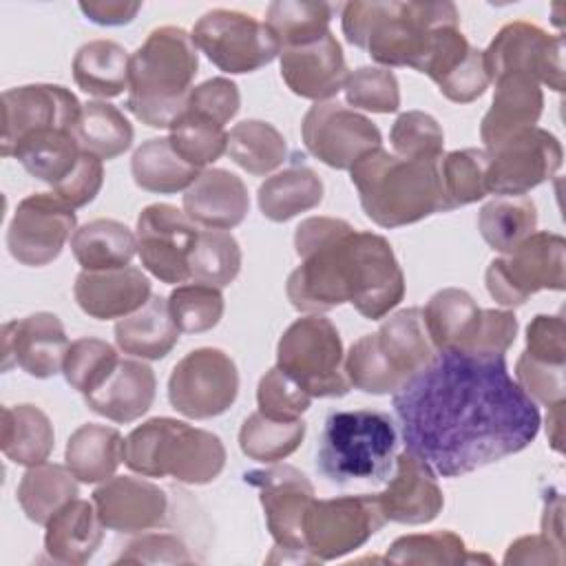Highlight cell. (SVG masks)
Returning a JSON list of instances; mask_svg holds the SVG:
<instances>
[{"label":"cell","mask_w":566,"mask_h":566,"mask_svg":"<svg viewBox=\"0 0 566 566\" xmlns=\"http://www.w3.org/2000/svg\"><path fill=\"white\" fill-rule=\"evenodd\" d=\"M405 447L442 478H460L524 451L539 409L509 374L506 356L438 349L396 394Z\"/></svg>","instance_id":"6da1fadb"},{"label":"cell","mask_w":566,"mask_h":566,"mask_svg":"<svg viewBox=\"0 0 566 566\" xmlns=\"http://www.w3.org/2000/svg\"><path fill=\"white\" fill-rule=\"evenodd\" d=\"M294 248L301 263L290 272L285 294L298 312L321 314L352 303L360 316L380 321L405 298L402 268L382 234L336 217H310L296 226Z\"/></svg>","instance_id":"7a4b0ae2"},{"label":"cell","mask_w":566,"mask_h":566,"mask_svg":"<svg viewBox=\"0 0 566 566\" xmlns=\"http://www.w3.org/2000/svg\"><path fill=\"white\" fill-rule=\"evenodd\" d=\"M444 24H460L453 2H345L340 27L345 40L365 49L378 66H409L420 71L433 33Z\"/></svg>","instance_id":"3957f363"},{"label":"cell","mask_w":566,"mask_h":566,"mask_svg":"<svg viewBox=\"0 0 566 566\" xmlns=\"http://www.w3.org/2000/svg\"><path fill=\"white\" fill-rule=\"evenodd\" d=\"M349 179L363 212L380 228H402L447 212L440 161L405 159L378 146L356 159Z\"/></svg>","instance_id":"277c9868"},{"label":"cell","mask_w":566,"mask_h":566,"mask_svg":"<svg viewBox=\"0 0 566 566\" xmlns=\"http://www.w3.org/2000/svg\"><path fill=\"white\" fill-rule=\"evenodd\" d=\"M199 53L181 27H157L130 55L126 108L150 128H170L186 111Z\"/></svg>","instance_id":"5b68a950"},{"label":"cell","mask_w":566,"mask_h":566,"mask_svg":"<svg viewBox=\"0 0 566 566\" xmlns=\"http://www.w3.org/2000/svg\"><path fill=\"white\" fill-rule=\"evenodd\" d=\"M398 431L389 413L338 409L325 422L316 447V471L336 486L385 484L396 464Z\"/></svg>","instance_id":"8992f818"},{"label":"cell","mask_w":566,"mask_h":566,"mask_svg":"<svg viewBox=\"0 0 566 566\" xmlns=\"http://www.w3.org/2000/svg\"><path fill=\"white\" fill-rule=\"evenodd\" d=\"M124 464L144 478L208 484L226 467V447L208 429L157 416L137 424L124 438Z\"/></svg>","instance_id":"52a82bcc"},{"label":"cell","mask_w":566,"mask_h":566,"mask_svg":"<svg viewBox=\"0 0 566 566\" xmlns=\"http://www.w3.org/2000/svg\"><path fill=\"white\" fill-rule=\"evenodd\" d=\"M276 367L312 398H343L352 385L345 376V349L336 325L323 314L296 318L276 343Z\"/></svg>","instance_id":"ba28073f"},{"label":"cell","mask_w":566,"mask_h":566,"mask_svg":"<svg viewBox=\"0 0 566 566\" xmlns=\"http://www.w3.org/2000/svg\"><path fill=\"white\" fill-rule=\"evenodd\" d=\"M484 283L502 307H520L542 290L562 292L566 287V239L548 230L533 232L515 250L489 263Z\"/></svg>","instance_id":"9c48e42d"},{"label":"cell","mask_w":566,"mask_h":566,"mask_svg":"<svg viewBox=\"0 0 566 566\" xmlns=\"http://www.w3.org/2000/svg\"><path fill=\"white\" fill-rule=\"evenodd\" d=\"M190 38L219 71L252 73L279 57L281 46L270 27L250 13L210 9L192 27Z\"/></svg>","instance_id":"30bf717a"},{"label":"cell","mask_w":566,"mask_h":566,"mask_svg":"<svg viewBox=\"0 0 566 566\" xmlns=\"http://www.w3.org/2000/svg\"><path fill=\"white\" fill-rule=\"evenodd\" d=\"M385 524L378 497L371 493L314 497L303 520L305 551L316 562H332L358 551Z\"/></svg>","instance_id":"8fae6325"},{"label":"cell","mask_w":566,"mask_h":566,"mask_svg":"<svg viewBox=\"0 0 566 566\" xmlns=\"http://www.w3.org/2000/svg\"><path fill=\"white\" fill-rule=\"evenodd\" d=\"M239 396V369L219 347L188 352L170 371L168 400L190 420H208L226 413Z\"/></svg>","instance_id":"7c38bea8"},{"label":"cell","mask_w":566,"mask_h":566,"mask_svg":"<svg viewBox=\"0 0 566 566\" xmlns=\"http://www.w3.org/2000/svg\"><path fill=\"white\" fill-rule=\"evenodd\" d=\"M486 188L497 197H524L562 168L564 150L559 139L546 128L531 126L484 148Z\"/></svg>","instance_id":"4fadbf2b"},{"label":"cell","mask_w":566,"mask_h":566,"mask_svg":"<svg viewBox=\"0 0 566 566\" xmlns=\"http://www.w3.org/2000/svg\"><path fill=\"white\" fill-rule=\"evenodd\" d=\"M484 64L491 82L504 73H524L557 93L564 91V38L533 22L504 24L484 49Z\"/></svg>","instance_id":"5bb4252c"},{"label":"cell","mask_w":566,"mask_h":566,"mask_svg":"<svg viewBox=\"0 0 566 566\" xmlns=\"http://www.w3.org/2000/svg\"><path fill=\"white\" fill-rule=\"evenodd\" d=\"M77 230L75 210L53 192L24 197L7 228L9 254L29 268L53 263Z\"/></svg>","instance_id":"9a60e30c"},{"label":"cell","mask_w":566,"mask_h":566,"mask_svg":"<svg viewBox=\"0 0 566 566\" xmlns=\"http://www.w3.org/2000/svg\"><path fill=\"white\" fill-rule=\"evenodd\" d=\"M305 148L325 166L349 170L360 155L382 146L378 126L336 99L314 102L301 122Z\"/></svg>","instance_id":"2e32d148"},{"label":"cell","mask_w":566,"mask_h":566,"mask_svg":"<svg viewBox=\"0 0 566 566\" xmlns=\"http://www.w3.org/2000/svg\"><path fill=\"white\" fill-rule=\"evenodd\" d=\"M199 228L172 203L146 206L135 226L142 265L161 283L181 285L190 281V252Z\"/></svg>","instance_id":"e0dca14e"},{"label":"cell","mask_w":566,"mask_h":566,"mask_svg":"<svg viewBox=\"0 0 566 566\" xmlns=\"http://www.w3.org/2000/svg\"><path fill=\"white\" fill-rule=\"evenodd\" d=\"M243 482L259 491L265 526L274 546L296 553L305 551L303 520L314 502V484L292 464H272L243 473Z\"/></svg>","instance_id":"ac0fdd59"},{"label":"cell","mask_w":566,"mask_h":566,"mask_svg":"<svg viewBox=\"0 0 566 566\" xmlns=\"http://www.w3.org/2000/svg\"><path fill=\"white\" fill-rule=\"evenodd\" d=\"M82 104L62 84H24L2 93V137L0 155L11 157L15 144L33 133L71 128L80 117Z\"/></svg>","instance_id":"d6986e66"},{"label":"cell","mask_w":566,"mask_h":566,"mask_svg":"<svg viewBox=\"0 0 566 566\" xmlns=\"http://www.w3.org/2000/svg\"><path fill=\"white\" fill-rule=\"evenodd\" d=\"M69 336L57 314L35 312L2 325V369L20 367L33 378H51L62 371Z\"/></svg>","instance_id":"ffe728a7"},{"label":"cell","mask_w":566,"mask_h":566,"mask_svg":"<svg viewBox=\"0 0 566 566\" xmlns=\"http://www.w3.org/2000/svg\"><path fill=\"white\" fill-rule=\"evenodd\" d=\"M376 497L387 522L409 526L433 522L444 506L433 469L409 449L396 455L394 471Z\"/></svg>","instance_id":"44dd1931"},{"label":"cell","mask_w":566,"mask_h":566,"mask_svg":"<svg viewBox=\"0 0 566 566\" xmlns=\"http://www.w3.org/2000/svg\"><path fill=\"white\" fill-rule=\"evenodd\" d=\"M93 504L102 524L117 533H144L166 522V491L135 475H111L93 491Z\"/></svg>","instance_id":"7402d4cb"},{"label":"cell","mask_w":566,"mask_h":566,"mask_svg":"<svg viewBox=\"0 0 566 566\" xmlns=\"http://www.w3.org/2000/svg\"><path fill=\"white\" fill-rule=\"evenodd\" d=\"M279 64L287 88L294 95L312 102L332 99L338 91H343L349 75L343 46L332 31L318 42L281 49Z\"/></svg>","instance_id":"603a6c76"},{"label":"cell","mask_w":566,"mask_h":566,"mask_svg":"<svg viewBox=\"0 0 566 566\" xmlns=\"http://www.w3.org/2000/svg\"><path fill=\"white\" fill-rule=\"evenodd\" d=\"M73 296L80 310L95 321L124 318L137 312L150 294L148 276L133 265L115 270H82L75 276Z\"/></svg>","instance_id":"cb8c5ba5"},{"label":"cell","mask_w":566,"mask_h":566,"mask_svg":"<svg viewBox=\"0 0 566 566\" xmlns=\"http://www.w3.org/2000/svg\"><path fill=\"white\" fill-rule=\"evenodd\" d=\"M250 210L243 179L226 168H206L184 192V212L208 230L237 228Z\"/></svg>","instance_id":"d4e9b609"},{"label":"cell","mask_w":566,"mask_h":566,"mask_svg":"<svg viewBox=\"0 0 566 566\" xmlns=\"http://www.w3.org/2000/svg\"><path fill=\"white\" fill-rule=\"evenodd\" d=\"M493 82V102L480 124L484 148L500 144L517 130L535 126L544 111L542 84L533 77L524 73H504Z\"/></svg>","instance_id":"484cf974"},{"label":"cell","mask_w":566,"mask_h":566,"mask_svg":"<svg viewBox=\"0 0 566 566\" xmlns=\"http://www.w3.org/2000/svg\"><path fill=\"white\" fill-rule=\"evenodd\" d=\"M157 391L155 371L142 358H119L102 387L84 396L86 407L113 422H135L153 407Z\"/></svg>","instance_id":"4316f807"},{"label":"cell","mask_w":566,"mask_h":566,"mask_svg":"<svg viewBox=\"0 0 566 566\" xmlns=\"http://www.w3.org/2000/svg\"><path fill=\"white\" fill-rule=\"evenodd\" d=\"M44 551L57 564L82 566L99 548L104 539V524L93 500L66 502L44 526Z\"/></svg>","instance_id":"83f0119b"},{"label":"cell","mask_w":566,"mask_h":566,"mask_svg":"<svg viewBox=\"0 0 566 566\" xmlns=\"http://www.w3.org/2000/svg\"><path fill=\"white\" fill-rule=\"evenodd\" d=\"M374 340L402 385L436 356L420 307H405L389 314L378 332H374Z\"/></svg>","instance_id":"f1b7e54d"},{"label":"cell","mask_w":566,"mask_h":566,"mask_svg":"<svg viewBox=\"0 0 566 566\" xmlns=\"http://www.w3.org/2000/svg\"><path fill=\"white\" fill-rule=\"evenodd\" d=\"M179 327L172 321L168 298L153 294L146 305L115 323L117 347L142 360L166 358L179 340Z\"/></svg>","instance_id":"f546056e"},{"label":"cell","mask_w":566,"mask_h":566,"mask_svg":"<svg viewBox=\"0 0 566 566\" xmlns=\"http://www.w3.org/2000/svg\"><path fill=\"white\" fill-rule=\"evenodd\" d=\"M64 460L80 482H104L124 462V436L115 427L86 422L69 436Z\"/></svg>","instance_id":"4dcf8cb0"},{"label":"cell","mask_w":566,"mask_h":566,"mask_svg":"<svg viewBox=\"0 0 566 566\" xmlns=\"http://www.w3.org/2000/svg\"><path fill=\"white\" fill-rule=\"evenodd\" d=\"M325 186L310 166H290L270 175L256 190L259 210L274 223L290 221L323 201Z\"/></svg>","instance_id":"1f68e13d"},{"label":"cell","mask_w":566,"mask_h":566,"mask_svg":"<svg viewBox=\"0 0 566 566\" xmlns=\"http://www.w3.org/2000/svg\"><path fill=\"white\" fill-rule=\"evenodd\" d=\"M55 444V431L49 416L29 402L2 407V453L22 467L46 462Z\"/></svg>","instance_id":"d6a6232c"},{"label":"cell","mask_w":566,"mask_h":566,"mask_svg":"<svg viewBox=\"0 0 566 566\" xmlns=\"http://www.w3.org/2000/svg\"><path fill=\"white\" fill-rule=\"evenodd\" d=\"M75 84L95 97L108 99L128 91L130 55L113 40H91L73 57Z\"/></svg>","instance_id":"836d02e7"},{"label":"cell","mask_w":566,"mask_h":566,"mask_svg":"<svg viewBox=\"0 0 566 566\" xmlns=\"http://www.w3.org/2000/svg\"><path fill=\"white\" fill-rule=\"evenodd\" d=\"M71 252L82 270H115L137 254L135 232L115 219H93L71 237Z\"/></svg>","instance_id":"e575fe53"},{"label":"cell","mask_w":566,"mask_h":566,"mask_svg":"<svg viewBox=\"0 0 566 566\" xmlns=\"http://www.w3.org/2000/svg\"><path fill=\"white\" fill-rule=\"evenodd\" d=\"M77 482L66 464L40 462L27 467L18 484V504L33 524L46 526L66 502L77 497Z\"/></svg>","instance_id":"d590c367"},{"label":"cell","mask_w":566,"mask_h":566,"mask_svg":"<svg viewBox=\"0 0 566 566\" xmlns=\"http://www.w3.org/2000/svg\"><path fill=\"white\" fill-rule=\"evenodd\" d=\"M80 155L82 148L77 146L71 128L33 133L20 139L11 150V157H15L31 177L49 184L51 188L73 172Z\"/></svg>","instance_id":"8d00e7d4"},{"label":"cell","mask_w":566,"mask_h":566,"mask_svg":"<svg viewBox=\"0 0 566 566\" xmlns=\"http://www.w3.org/2000/svg\"><path fill=\"white\" fill-rule=\"evenodd\" d=\"M199 168L184 161L168 137L146 139L130 159L133 181L146 190L157 195H175L186 192L192 181L199 177Z\"/></svg>","instance_id":"74e56055"},{"label":"cell","mask_w":566,"mask_h":566,"mask_svg":"<svg viewBox=\"0 0 566 566\" xmlns=\"http://www.w3.org/2000/svg\"><path fill=\"white\" fill-rule=\"evenodd\" d=\"M73 135L84 153L104 161L124 155L133 146L135 130L117 106L106 99H91L82 104Z\"/></svg>","instance_id":"f35d334b"},{"label":"cell","mask_w":566,"mask_h":566,"mask_svg":"<svg viewBox=\"0 0 566 566\" xmlns=\"http://www.w3.org/2000/svg\"><path fill=\"white\" fill-rule=\"evenodd\" d=\"M226 155L245 172L265 177L287 159V142L270 122L243 119L230 128Z\"/></svg>","instance_id":"ab89813d"},{"label":"cell","mask_w":566,"mask_h":566,"mask_svg":"<svg viewBox=\"0 0 566 566\" xmlns=\"http://www.w3.org/2000/svg\"><path fill=\"white\" fill-rule=\"evenodd\" d=\"M482 239L500 254H509L524 239L537 232V208L524 197H495L478 212Z\"/></svg>","instance_id":"60d3db41"},{"label":"cell","mask_w":566,"mask_h":566,"mask_svg":"<svg viewBox=\"0 0 566 566\" xmlns=\"http://www.w3.org/2000/svg\"><path fill=\"white\" fill-rule=\"evenodd\" d=\"M336 7L310 0H274L268 4L265 24L281 49L305 46L329 33Z\"/></svg>","instance_id":"b9f144b4"},{"label":"cell","mask_w":566,"mask_h":566,"mask_svg":"<svg viewBox=\"0 0 566 566\" xmlns=\"http://www.w3.org/2000/svg\"><path fill=\"white\" fill-rule=\"evenodd\" d=\"M385 562L407 566H458L471 562L491 564V557L469 553L464 539L453 531H431L394 539L385 553Z\"/></svg>","instance_id":"7bdbcfd3"},{"label":"cell","mask_w":566,"mask_h":566,"mask_svg":"<svg viewBox=\"0 0 566 566\" xmlns=\"http://www.w3.org/2000/svg\"><path fill=\"white\" fill-rule=\"evenodd\" d=\"M307 424L303 418L298 420H272L261 411L250 413L239 429V449L250 460L274 464L292 455L303 438Z\"/></svg>","instance_id":"ee69618b"},{"label":"cell","mask_w":566,"mask_h":566,"mask_svg":"<svg viewBox=\"0 0 566 566\" xmlns=\"http://www.w3.org/2000/svg\"><path fill=\"white\" fill-rule=\"evenodd\" d=\"M478 312L480 307L467 290H438L422 310V321L436 352L453 349L471 329Z\"/></svg>","instance_id":"f6af8a7d"},{"label":"cell","mask_w":566,"mask_h":566,"mask_svg":"<svg viewBox=\"0 0 566 566\" xmlns=\"http://www.w3.org/2000/svg\"><path fill=\"white\" fill-rule=\"evenodd\" d=\"M241 248L228 230H199L190 252V281L228 287L241 272Z\"/></svg>","instance_id":"bcb514c9"},{"label":"cell","mask_w":566,"mask_h":566,"mask_svg":"<svg viewBox=\"0 0 566 566\" xmlns=\"http://www.w3.org/2000/svg\"><path fill=\"white\" fill-rule=\"evenodd\" d=\"M486 164L489 155L484 148H462L442 155L440 179L447 212L475 203L489 195Z\"/></svg>","instance_id":"7dc6e473"},{"label":"cell","mask_w":566,"mask_h":566,"mask_svg":"<svg viewBox=\"0 0 566 566\" xmlns=\"http://www.w3.org/2000/svg\"><path fill=\"white\" fill-rule=\"evenodd\" d=\"M168 130L175 153L199 170H206V166L214 164L228 150L226 126H219L217 122L192 111H184Z\"/></svg>","instance_id":"c3c4849f"},{"label":"cell","mask_w":566,"mask_h":566,"mask_svg":"<svg viewBox=\"0 0 566 566\" xmlns=\"http://www.w3.org/2000/svg\"><path fill=\"white\" fill-rule=\"evenodd\" d=\"M117 363L119 354L111 343L95 336H82L69 345L62 374L75 391L88 396L106 382Z\"/></svg>","instance_id":"681fc988"},{"label":"cell","mask_w":566,"mask_h":566,"mask_svg":"<svg viewBox=\"0 0 566 566\" xmlns=\"http://www.w3.org/2000/svg\"><path fill=\"white\" fill-rule=\"evenodd\" d=\"M168 307L179 332L203 334L219 325V321L223 318L226 301L219 287L188 281L170 292Z\"/></svg>","instance_id":"f907efd6"},{"label":"cell","mask_w":566,"mask_h":566,"mask_svg":"<svg viewBox=\"0 0 566 566\" xmlns=\"http://www.w3.org/2000/svg\"><path fill=\"white\" fill-rule=\"evenodd\" d=\"M389 142L394 153L405 159L440 161L444 155V130L424 111L400 113L389 130Z\"/></svg>","instance_id":"816d5d0a"},{"label":"cell","mask_w":566,"mask_h":566,"mask_svg":"<svg viewBox=\"0 0 566 566\" xmlns=\"http://www.w3.org/2000/svg\"><path fill=\"white\" fill-rule=\"evenodd\" d=\"M345 102L369 113H396L400 108V86L394 71L385 66H358L343 84Z\"/></svg>","instance_id":"f5cc1de1"},{"label":"cell","mask_w":566,"mask_h":566,"mask_svg":"<svg viewBox=\"0 0 566 566\" xmlns=\"http://www.w3.org/2000/svg\"><path fill=\"white\" fill-rule=\"evenodd\" d=\"M520 323L511 310H482L478 312L467 336L453 347L473 356H504L506 349L515 343Z\"/></svg>","instance_id":"db71d44e"},{"label":"cell","mask_w":566,"mask_h":566,"mask_svg":"<svg viewBox=\"0 0 566 566\" xmlns=\"http://www.w3.org/2000/svg\"><path fill=\"white\" fill-rule=\"evenodd\" d=\"M259 411L272 420H298L312 405V396L283 369H268L256 387Z\"/></svg>","instance_id":"11a10c76"},{"label":"cell","mask_w":566,"mask_h":566,"mask_svg":"<svg viewBox=\"0 0 566 566\" xmlns=\"http://www.w3.org/2000/svg\"><path fill=\"white\" fill-rule=\"evenodd\" d=\"M564 369L566 365H551L522 352L515 363V382L535 405L553 407L566 398Z\"/></svg>","instance_id":"9f6ffc18"},{"label":"cell","mask_w":566,"mask_h":566,"mask_svg":"<svg viewBox=\"0 0 566 566\" xmlns=\"http://www.w3.org/2000/svg\"><path fill=\"white\" fill-rule=\"evenodd\" d=\"M241 108L239 86L228 77H210L188 93L186 111L203 115L219 126H226Z\"/></svg>","instance_id":"6f0895ef"},{"label":"cell","mask_w":566,"mask_h":566,"mask_svg":"<svg viewBox=\"0 0 566 566\" xmlns=\"http://www.w3.org/2000/svg\"><path fill=\"white\" fill-rule=\"evenodd\" d=\"M188 546L170 533H142L133 539L115 564H190Z\"/></svg>","instance_id":"680465c9"},{"label":"cell","mask_w":566,"mask_h":566,"mask_svg":"<svg viewBox=\"0 0 566 566\" xmlns=\"http://www.w3.org/2000/svg\"><path fill=\"white\" fill-rule=\"evenodd\" d=\"M104 184V161L91 153L80 155L73 172L53 186V195H57L73 210L88 206L102 190Z\"/></svg>","instance_id":"91938a15"},{"label":"cell","mask_w":566,"mask_h":566,"mask_svg":"<svg viewBox=\"0 0 566 566\" xmlns=\"http://www.w3.org/2000/svg\"><path fill=\"white\" fill-rule=\"evenodd\" d=\"M526 354L551 365H566V323L562 314H537L526 327Z\"/></svg>","instance_id":"94428289"},{"label":"cell","mask_w":566,"mask_h":566,"mask_svg":"<svg viewBox=\"0 0 566 566\" xmlns=\"http://www.w3.org/2000/svg\"><path fill=\"white\" fill-rule=\"evenodd\" d=\"M564 546H557L546 535H524L509 544L504 553V564H562Z\"/></svg>","instance_id":"6125c7cd"},{"label":"cell","mask_w":566,"mask_h":566,"mask_svg":"<svg viewBox=\"0 0 566 566\" xmlns=\"http://www.w3.org/2000/svg\"><path fill=\"white\" fill-rule=\"evenodd\" d=\"M86 20L99 27H122L135 20L142 9L139 0H88L77 4Z\"/></svg>","instance_id":"be15d7a7"},{"label":"cell","mask_w":566,"mask_h":566,"mask_svg":"<svg viewBox=\"0 0 566 566\" xmlns=\"http://www.w3.org/2000/svg\"><path fill=\"white\" fill-rule=\"evenodd\" d=\"M564 500L559 493L544 497V513H542V535L553 539L557 546H564Z\"/></svg>","instance_id":"e7e4bbea"},{"label":"cell","mask_w":566,"mask_h":566,"mask_svg":"<svg viewBox=\"0 0 566 566\" xmlns=\"http://www.w3.org/2000/svg\"><path fill=\"white\" fill-rule=\"evenodd\" d=\"M562 413H564V402H557L548 407V416H546L548 442L557 453H562Z\"/></svg>","instance_id":"03108f58"}]
</instances>
